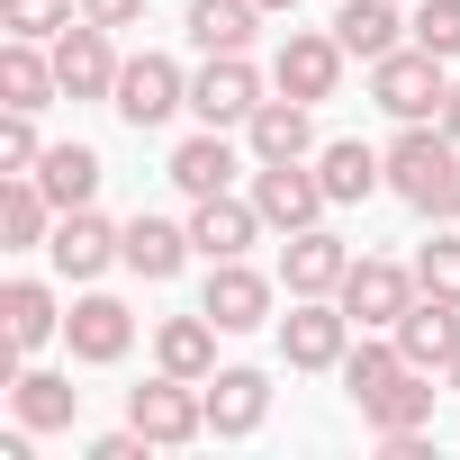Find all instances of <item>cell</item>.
Segmentation results:
<instances>
[{
    "label": "cell",
    "mask_w": 460,
    "mask_h": 460,
    "mask_svg": "<svg viewBox=\"0 0 460 460\" xmlns=\"http://www.w3.org/2000/svg\"><path fill=\"white\" fill-rule=\"evenodd\" d=\"M388 190H397L406 208H424V217H460V145L415 118V127L388 145Z\"/></svg>",
    "instance_id": "6da1fadb"
},
{
    "label": "cell",
    "mask_w": 460,
    "mask_h": 460,
    "mask_svg": "<svg viewBox=\"0 0 460 460\" xmlns=\"http://www.w3.org/2000/svg\"><path fill=\"white\" fill-rule=\"evenodd\" d=\"M127 424L154 442V451H181V442H199L208 433V388L199 379H145V388H127Z\"/></svg>",
    "instance_id": "7a4b0ae2"
},
{
    "label": "cell",
    "mask_w": 460,
    "mask_h": 460,
    "mask_svg": "<svg viewBox=\"0 0 460 460\" xmlns=\"http://www.w3.org/2000/svg\"><path fill=\"white\" fill-rule=\"evenodd\" d=\"M370 100L388 109V118H442V100H451V82H442V55H424V46H397V55H379L370 64Z\"/></svg>",
    "instance_id": "3957f363"
},
{
    "label": "cell",
    "mask_w": 460,
    "mask_h": 460,
    "mask_svg": "<svg viewBox=\"0 0 460 460\" xmlns=\"http://www.w3.org/2000/svg\"><path fill=\"white\" fill-rule=\"evenodd\" d=\"M334 298H343V316H352L361 334H388V325L415 307V271H406V262H379V253H361V262L343 271V289H334Z\"/></svg>",
    "instance_id": "277c9868"
},
{
    "label": "cell",
    "mask_w": 460,
    "mask_h": 460,
    "mask_svg": "<svg viewBox=\"0 0 460 460\" xmlns=\"http://www.w3.org/2000/svg\"><path fill=\"white\" fill-rule=\"evenodd\" d=\"M109 109H118L136 136H145V127H163L172 109H190V82H181V64H172V55H136V64H118Z\"/></svg>",
    "instance_id": "5b68a950"
},
{
    "label": "cell",
    "mask_w": 460,
    "mask_h": 460,
    "mask_svg": "<svg viewBox=\"0 0 460 460\" xmlns=\"http://www.w3.org/2000/svg\"><path fill=\"white\" fill-rule=\"evenodd\" d=\"M280 352H289V370H343V352H352L343 298H298L280 316Z\"/></svg>",
    "instance_id": "8992f818"
},
{
    "label": "cell",
    "mask_w": 460,
    "mask_h": 460,
    "mask_svg": "<svg viewBox=\"0 0 460 460\" xmlns=\"http://www.w3.org/2000/svg\"><path fill=\"white\" fill-rule=\"evenodd\" d=\"M46 253H55L64 280H100L109 262H127V226H109V217H91V208H64L55 235H46Z\"/></svg>",
    "instance_id": "52a82bcc"
},
{
    "label": "cell",
    "mask_w": 460,
    "mask_h": 460,
    "mask_svg": "<svg viewBox=\"0 0 460 460\" xmlns=\"http://www.w3.org/2000/svg\"><path fill=\"white\" fill-rule=\"evenodd\" d=\"M118 28H100V19H82V28H64L55 37V82H64V100H109L118 91V46H109Z\"/></svg>",
    "instance_id": "ba28073f"
},
{
    "label": "cell",
    "mask_w": 460,
    "mask_h": 460,
    "mask_svg": "<svg viewBox=\"0 0 460 460\" xmlns=\"http://www.w3.org/2000/svg\"><path fill=\"white\" fill-rule=\"evenodd\" d=\"M253 208H262V226L298 235V226H316L334 199H325V181H316L307 163H262V172H253Z\"/></svg>",
    "instance_id": "9c48e42d"
},
{
    "label": "cell",
    "mask_w": 460,
    "mask_h": 460,
    "mask_svg": "<svg viewBox=\"0 0 460 460\" xmlns=\"http://www.w3.org/2000/svg\"><path fill=\"white\" fill-rule=\"evenodd\" d=\"M271 82L289 91V100H334V82H343V37H316V28H298V37H280V55H271Z\"/></svg>",
    "instance_id": "30bf717a"
},
{
    "label": "cell",
    "mask_w": 460,
    "mask_h": 460,
    "mask_svg": "<svg viewBox=\"0 0 460 460\" xmlns=\"http://www.w3.org/2000/svg\"><path fill=\"white\" fill-rule=\"evenodd\" d=\"M190 109H199L208 127H244V118L262 109V73H253L244 55H208V73L190 82Z\"/></svg>",
    "instance_id": "8fae6325"
},
{
    "label": "cell",
    "mask_w": 460,
    "mask_h": 460,
    "mask_svg": "<svg viewBox=\"0 0 460 460\" xmlns=\"http://www.w3.org/2000/svg\"><path fill=\"white\" fill-rule=\"evenodd\" d=\"M343 271H352V253H343V235H325V226H298V235L280 244V280H289V298H334Z\"/></svg>",
    "instance_id": "7c38bea8"
},
{
    "label": "cell",
    "mask_w": 460,
    "mask_h": 460,
    "mask_svg": "<svg viewBox=\"0 0 460 460\" xmlns=\"http://www.w3.org/2000/svg\"><path fill=\"white\" fill-rule=\"evenodd\" d=\"M388 334H397V352H406L415 370H451V352H460V307L424 289V298H415V307H406Z\"/></svg>",
    "instance_id": "4fadbf2b"
},
{
    "label": "cell",
    "mask_w": 460,
    "mask_h": 460,
    "mask_svg": "<svg viewBox=\"0 0 460 460\" xmlns=\"http://www.w3.org/2000/svg\"><path fill=\"white\" fill-rule=\"evenodd\" d=\"M226 334H253V325H271V280L262 271H244V262H208V298H199Z\"/></svg>",
    "instance_id": "5bb4252c"
},
{
    "label": "cell",
    "mask_w": 460,
    "mask_h": 460,
    "mask_svg": "<svg viewBox=\"0 0 460 460\" xmlns=\"http://www.w3.org/2000/svg\"><path fill=\"white\" fill-rule=\"evenodd\" d=\"M199 388H208V433H226V442L262 433V415H271V379L262 370H217Z\"/></svg>",
    "instance_id": "9a60e30c"
},
{
    "label": "cell",
    "mask_w": 460,
    "mask_h": 460,
    "mask_svg": "<svg viewBox=\"0 0 460 460\" xmlns=\"http://www.w3.org/2000/svg\"><path fill=\"white\" fill-rule=\"evenodd\" d=\"M244 145H253V163H307L316 154V127H307V100H262L253 118H244Z\"/></svg>",
    "instance_id": "2e32d148"
},
{
    "label": "cell",
    "mask_w": 460,
    "mask_h": 460,
    "mask_svg": "<svg viewBox=\"0 0 460 460\" xmlns=\"http://www.w3.org/2000/svg\"><path fill=\"white\" fill-rule=\"evenodd\" d=\"M253 226H262V208L253 199H199V217H190V244L208 253V262H244V244H253Z\"/></svg>",
    "instance_id": "e0dca14e"
},
{
    "label": "cell",
    "mask_w": 460,
    "mask_h": 460,
    "mask_svg": "<svg viewBox=\"0 0 460 460\" xmlns=\"http://www.w3.org/2000/svg\"><path fill=\"white\" fill-rule=\"evenodd\" d=\"M316 181H325L334 208H352V199H370L388 181V154H370L361 136H334V145H316Z\"/></svg>",
    "instance_id": "ac0fdd59"
},
{
    "label": "cell",
    "mask_w": 460,
    "mask_h": 460,
    "mask_svg": "<svg viewBox=\"0 0 460 460\" xmlns=\"http://www.w3.org/2000/svg\"><path fill=\"white\" fill-rule=\"evenodd\" d=\"M64 334H73V361H127V343H136V316H127L118 298H82V307L64 316Z\"/></svg>",
    "instance_id": "d6986e66"
},
{
    "label": "cell",
    "mask_w": 460,
    "mask_h": 460,
    "mask_svg": "<svg viewBox=\"0 0 460 460\" xmlns=\"http://www.w3.org/2000/svg\"><path fill=\"white\" fill-rule=\"evenodd\" d=\"M217 334H226V325H217L208 307H199V316H172V325L154 334V361H163L172 379H217Z\"/></svg>",
    "instance_id": "ffe728a7"
},
{
    "label": "cell",
    "mask_w": 460,
    "mask_h": 460,
    "mask_svg": "<svg viewBox=\"0 0 460 460\" xmlns=\"http://www.w3.org/2000/svg\"><path fill=\"white\" fill-rule=\"evenodd\" d=\"M10 406H19L28 433H64L73 406H82V388H73L64 370H19V379H10Z\"/></svg>",
    "instance_id": "44dd1931"
},
{
    "label": "cell",
    "mask_w": 460,
    "mask_h": 460,
    "mask_svg": "<svg viewBox=\"0 0 460 460\" xmlns=\"http://www.w3.org/2000/svg\"><path fill=\"white\" fill-rule=\"evenodd\" d=\"M361 415H370V433H379V442H388V433L433 424V370H415V361H406V370H397V379H388V388H379Z\"/></svg>",
    "instance_id": "7402d4cb"
},
{
    "label": "cell",
    "mask_w": 460,
    "mask_h": 460,
    "mask_svg": "<svg viewBox=\"0 0 460 460\" xmlns=\"http://www.w3.org/2000/svg\"><path fill=\"white\" fill-rule=\"evenodd\" d=\"M190 253H199L190 226H172V217H136V226H127V271H136V280H172Z\"/></svg>",
    "instance_id": "603a6c76"
},
{
    "label": "cell",
    "mask_w": 460,
    "mask_h": 460,
    "mask_svg": "<svg viewBox=\"0 0 460 460\" xmlns=\"http://www.w3.org/2000/svg\"><path fill=\"white\" fill-rule=\"evenodd\" d=\"M0 316H10V352H37V343L64 334V307H55L46 280H10V289H0Z\"/></svg>",
    "instance_id": "cb8c5ba5"
},
{
    "label": "cell",
    "mask_w": 460,
    "mask_h": 460,
    "mask_svg": "<svg viewBox=\"0 0 460 460\" xmlns=\"http://www.w3.org/2000/svg\"><path fill=\"white\" fill-rule=\"evenodd\" d=\"M55 199L37 190V172H10V190H0V235H10V253H28V244H46L55 235Z\"/></svg>",
    "instance_id": "d4e9b609"
},
{
    "label": "cell",
    "mask_w": 460,
    "mask_h": 460,
    "mask_svg": "<svg viewBox=\"0 0 460 460\" xmlns=\"http://www.w3.org/2000/svg\"><path fill=\"white\" fill-rule=\"evenodd\" d=\"M64 82H55V55H37V37H10L0 46V100L10 109H46Z\"/></svg>",
    "instance_id": "484cf974"
},
{
    "label": "cell",
    "mask_w": 460,
    "mask_h": 460,
    "mask_svg": "<svg viewBox=\"0 0 460 460\" xmlns=\"http://www.w3.org/2000/svg\"><path fill=\"white\" fill-rule=\"evenodd\" d=\"M253 19H262V0H190V46L199 55H244Z\"/></svg>",
    "instance_id": "4316f807"
},
{
    "label": "cell",
    "mask_w": 460,
    "mask_h": 460,
    "mask_svg": "<svg viewBox=\"0 0 460 460\" xmlns=\"http://www.w3.org/2000/svg\"><path fill=\"white\" fill-rule=\"evenodd\" d=\"M334 37H343V55H361V64L397 55V0H343V10H334Z\"/></svg>",
    "instance_id": "83f0119b"
},
{
    "label": "cell",
    "mask_w": 460,
    "mask_h": 460,
    "mask_svg": "<svg viewBox=\"0 0 460 460\" xmlns=\"http://www.w3.org/2000/svg\"><path fill=\"white\" fill-rule=\"evenodd\" d=\"M172 181H181L190 199H217L226 181H235V145H226V127H208V136H190V145L172 154Z\"/></svg>",
    "instance_id": "f1b7e54d"
},
{
    "label": "cell",
    "mask_w": 460,
    "mask_h": 460,
    "mask_svg": "<svg viewBox=\"0 0 460 460\" xmlns=\"http://www.w3.org/2000/svg\"><path fill=\"white\" fill-rule=\"evenodd\" d=\"M37 190H46L55 208H91V190H100V154H91V145H46Z\"/></svg>",
    "instance_id": "f546056e"
},
{
    "label": "cell",
    "mask_w": 460,
    "mask_h": 460,
    "mask_svg": "<svg viewBox=\"0 0 460 460\" xmlns=\"http://www.w3.org/2000/svg\"><path fill=\"white\" fill-rule=\"evenodd\" d=\"M397 370H406L397 334H370V343H352V352H343V388H352V406H370V397H379Z\"/></svg>",
    "instance_id": "4dcf8cb0"
},
{
    "label": "cell",
    "mask_w": 460,
    "mask_h": 460,
    "mask_svg": "<svg viewBox=\"0 0 460 460\" xmlns=\"http://www.w3.org/2000/svg\"><path fill=\"white\" fill-rule=\"evenodd\" d=\"M0 28H10V37H64L73 0H0Z\"/></svg>",
    "instance_id": "1f68e13d"
},
{
    "label": "cell",
    "mask_w": 460,
    "mask_h": 460,
    "mask_svg": "<svg viewBox=\"0 0 460 460\" xmlns=\"http://www.w3.org/2000/svg\"><path fill=\"white\" fill-rule=\"evenodd\" d=\"M46 145H37V109H10L0 118V172H37Z\"/></svg>",
    "instance_id": "d6a6232c"
},
{
    "label": "cell",
    "mask_w": 460,
    "mask_h": 460,
    "mask_svg": "<svg viewBox=\"0 0 460 460\" xmlns=\"http://www.w3.org/2000/svg\"><path fill=\"white\" fill-rule=\"evenodd\" d=\"M415 46L442 55V64L460 55V0H424V10H415Z\"/></svg>",
    "instance_id": "836d02e7"
},
{
    "label": "cell",
    "mask_w": 460,
    "mask_h": 460,
    "mask_svg": "<svg viewBox=\"0 0 460 460\" xmlns=\"http://www.w3.org/2000/svg\"><path fill=\"white\" fill-rule=\"evenodd\" d=\"M415 289H433V298H451V307H460V235L415 253Z\"/></svg>",
    "instance_id": "e575fe53"
},
{
    "label": "cell",
    "mask_w": 460,
    "mask_h": 460,
    "mask_svg": "<svg viewBox=\"0 0 460 460\" xmlns=\"http://www.w3.org/2000/svg\"><path fill=\"white\" fill-rule=\"evenodd\" d=\"M145 451H154V442H145V433L127 424V433H100V442H91L82 460H145Z\"/></svg>",
    "instance_id": "d590c367"
},
{
    "label": "cell",
    "mask_w": 460,
    "mask_h": 460,
    "mask_svg": "<svg viewBox=\"0 0 460 460\" xmlns=\"http://www.w3.org/2000/svg\"><path fill=\"white\" fill-rule=\"evenodd\" d=\"M154 10V0H82V19H100V28H136Z\"/></svg>",
    "instance_id": "8d00e7d4"
},
{
    "label": "cell",
    "mask_w": 460,
    "mask_h": 460,
    "mask_svg": "<svg viewBox=\"0 0 460 460\" xmlns=\"http://www.w3.org/2000/svg\"><path fill=\"white\" fill-rule=\"evenodd\" d=\"M442 136L460 145V82H451V100H442Z\"/></svg>",
    "instance_id": "74e56055"
},
{
    "label": "cell",
    "mask_w": 460,
    "mask_h": 460,
    "mask_svg": "<svg viewBox=\"0 0 460 460\" xmlns=\"http://www.w3.org/2000/svg\"><path fill=\"white\" fill-rule=\"evenodd\" d=\"M442 388H451V397H460V352H451V370H442Z\"/></svg>",
    "instance_id": "f35d334b"
},
{
    "label": "cell",
    "mask_w": 460,
    "mask_h": 460,
    "mask_svg": "<svg viewBox=\"0 0 460 460\" xmlns=\"http://www.w3.org/2000/svg\"><path fill=\"white\" fill-rule=\"evenodd\" d=\"M262 10H298V0H262Z\"/></svg>",
    "instance_id": "ab89813d"
}]
</instances>
